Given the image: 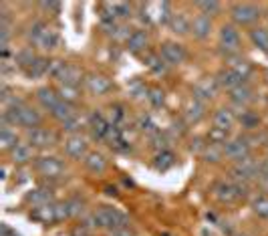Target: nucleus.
Here are the masks:
<instances>
[{
	"mask_svg": "<svg viewBox=\"0 0 268 236\" xmlns=\"http://www.w3.org/2000/svg\"><path fill=\"white\" fill-rule=\"evenodd\" d=\"M89 226H97V228H109V230H119V228H127L129 220L125 214L117 212L115 208H101L97 212H93L87 218Z\"/></svg>",
	"mask_w": 268,
	"mask_h": 236,
	"instance_id": "f257e3e1",
	"label": "nucleus"
},
{
	"mask_svg": "<svg viewBox=\"0 0 268 236\" xmlns=\"http://www.w3.org/2000/svg\"><path fill=\"white\" fill-rule=\"evenodd\" d=\"M222 149H224V156H226V158L236 160V162H240V160H244V158H250V143H248V139H242V137L226 141V143L222 145Z\"/></svg>",
	"mask_w": 268,
	"mask_h": 236,
	"instance_id": "f03ea898",
	"label": "nucleus"
},
{
	"mask_svg": "<svg viewBox=\"0 0 268 236\" xmlns=\"http://www.w3.org/2000/svg\"><path fill=\"white\" fill-rule=\"evenodd\" d=\"M258 16H260L258 6L248 4V2H244V4H236L234 8H232V18H234L238 25H242V27L252 25L254 20H258Z\"/></svg>",
	"mask_w": 268,
	"mask_h": 236,
	"instance_id": "7ed1b4c3",
	"label": "nucleus"
},
{
	"mask_svg": "<svg viewBox=\"0 0 268 236\" xmlns=\"http://www.w3.org/2000/svg\"><path fill=\"white\" fill-rule=\"evenodd\" d=\"M232 174L236 176V180H242V182H248L252 178H256L260 174V164L252 158H244L240 162H236Z\"/></svg>",
	"mask_w": 268,
	"mask_h": 236,
	"instance_id": "20e7f679",
	"label": "nucleus"
},
{
	"mask_svg": "<svg viewBox=\"0 0 268 236\" xmlns=\"http://www.w3.org/2000/svg\"><path fill=\"white\" fill-rule=\"evenodd\" d=\"M162 59L168 65H180V63H184L188 59V53L177 42H166V45H162Z\"/></svg>",
	"mask_w": 268,
	"mask_h": 236,
	"instance_id": "39448f33",
	"label": "nucleus"
},
{
	"mask_svg": "<svg viewBox=\"0 0 268 236\" xmlns=\"http://www.w3.org/2000/svg\"><path fill=\"white\" fill-rule=\"evenodd\" d=\"M36 169L42 174V176H49V178H55V176H59V174H63V162L59 160V158H38L36 160Z\"/></svg>",
	"mask_w": 268,
	"mask_h": 236,
	"instance_id": "423d86ee",
	"label": "nucleus"
},
{
	"mask_svg": "<svg viewBox=\"0 0 268 236\" xmlns=\"http://www.w3.org/2000/svg\"><path fill=\"white\" fill-rule=\"evenodd\" d=\"M31 218L36 222H55L59 220L57 214V204H44V206H36L31 212Z\"/></svg>",
	"mask_w": 268,
	"mask_h": 236,
	"instance_id": "0eeeda50",
	"label": "nucleus"
},
{
	"mask_svg": "<svg viewBox=\"0 0 268 236\" xmlns=\"http://www.w3.org/2000/svg\"><path fill=\"white\" fill-rule=\"evenodd\" d=\"M216 89H218V83L214 79H206V81H202L194 87V99L200 103L208 101V99H212L216 95Z\"/></svg>",
	"mask_w": 268,
	"mask_h": 236,
	"instance_id": "6e6552de",
	"label": "nucleus"
},
{
	"mask_svg": "<svg viewBox=\"0 0 268 236\" xmlns=\"http://www.w3.org/2000/svg\"><path fill=\"white\" fill-rule=\"evenodd\" d=\"M214 196L220 200V202H234L238 200V192H236L234 184H230V182H218L216 186H214Z\"/></svg>",
	"mask_w": 268,
	"mask_h": 236,
	"instance_id": "1a4fd4ad",
	"label": "nucleus"
},
{
	"mask_svg": "<svg viewBox=\"0 0 268 236\" xmlns=\"http://www.w3.org/2000/svg\"><path fill=\"white\" fill-rule=\"evenodd\" d=\"M65 152L71 158H85L87 156V143L81 135H73L65 141Z\"/></svg>",
	"mask_w": 268,
	"mask_h": 236,
	"instance_id": "9d476101",
	"label": "nucleus"
},
{
	"mask_svg": "<svg viewBox=\"0 0 268 236\" xmlns=\"http://www.w3.org/2000/svg\"><path fill=\"white\" fill-rule=\"evenodd\" d=\"M220 42H222V47L226 51H236L238 45H240V34L236 31V27H230V25L222 27V31H220Z\"/></svg>",
	"mask_w": 268,
	"mask_h": 236,
	"instance_id": "9b49d317",
	"label": "nucleus"
},
{
	"mask_svg": "<svg viewBox=\"0 0 268 236\" xmlns=\"http://www.w3.org/2000/svg\"><path fill=\"white\" fill-rule=\"evenodd\" d=\"M29 141L36 145V147H47V145H53L55 141V135L51 134L49 130H42V127H34L29 132Z\"/></svg>",
	"mask_w": 268,
	"mask_h": 236,
	"instance_id": "f8f14e48",
	"label": "nucleus"
},
{
	"mask_svg": "<svg viewBox=\"0 0 268 236\" xmlns=\"http://www.w3.org/2000/svg\"><path fill=\"white\" fill-rule=\"evenodd\" d=\"M218 85H222V87H226V89H236V87H240V85H244V79L236 73L234 69H226V71H222L220 75H218Z\"/></svg>",
	"mask_w": 268,
	"mask_h": 236,
	"instance_id": "ddd939ff",
	"label": "nucleus"
},
{
	"mask_svg": "<svg viewBox=\"0 0 268 236\" xmlns=\"http://www.w3.org/2000/svg\"><path fill=\"white\" fill-rule=\"evenodd\" d=\"M85 83H87V89H89L91 93H95V95H103V93H107V91L111 89L109 79H105V77H101V75H91Z\"/></svg>",
	"mask_w": 268,
	"mask_h": 236,
	"instance_id": "4468645a",
	"label": "nucleus"
},
{
	"mask_svg": "<svg viewBox=\"0 0 268 236\" xmlns=\"http://www.w3.org/2000/svg\"><path fill=\"white\" fill-rule=\"evenodd\" d=\"M85 168L89 169V171H93V174H101V171H105V168H107V160L101 154H97V152H91V154L85 156Z\"/></svg>",
	"mask_w": 268,
	"mask_h": 236,
	"instance_id": "2eb2a0df",
	"label": "nucleus"
},
{
	"mask_svg": "<svg viewBox=\"0 0 268 236\" xmlns=\"http://www.w3.org/2000/svg\"><path fill=\"white\" fill-rule=\"evenodd\" d=\"M232 123H234V113H232L230 109H218V111L214 113V125H216L218 130L228 132V130L232 127Z\"/></svg>",
	"mask_w": 268,
	"mask_h": 236,
	"instance_id": "dca6fc26",
	"label": "nucleus"
},
{
	"mask_svg": "<svg viewBox=\"0 0 268 236\" xmlns=\"http://www.w3.org/2000/svg\"><path fill=\"white\" fill-rule=\"evenodd\" d=\"M210 31H212V20H210V16L200 14V16L194 18V23H192V33L196 34L198 38H206V36L210 34Z\"/></svg>",
	"mask_w": 268,
	"mask_h": 236,
	"instance_id": "f3484780",
	"label": "nucleus"
},
{
	"mask_svg": "<svg viewBox=\"0 0 268 236\" xmlns=\"http://www.w3.org/2000/svg\"><path fill=\"white\" fill-rule=\"evenodd\" d=\"M12 160L14 164H27L33 160V145L31 143H18L12 149Z\"/></svg>",
	"mask_w": 268,
	"mask_h": 236,
	"instance_id": "a211bd4d",
	"label": "nucleus"
},
{
	"mask_svg": "<svg viewBox=\"0 0 268 236\" xmlns=\"http://www.w3.org/2000/svg\"><path fill=\"white\" fill-rule=\"evenodd\" d=\"M127 47L131 53H139L147 47V33L145 31H135L131 33V36L127 38Z\"/></svg>",
	"mask_w": 268,
	"mask_h": 236,
	"instance_id": "6ab92c4d",
	"label": "nucleus"
},
{
	"mask_svg": "<svg viewBox=\"0 0 268 236\" xmlns=\"http://www.w3.org/2000/svg\"><path fill=\"white\" fill-rule=\"evenodd\" d=\"M38 101L42 103V107H44V109L53 111V109L61 103V97H59L53 89H40V91H38Z\"/></svg>",
	"mask_w": 268,
	"mask_h": 236,
	"instance_id": "aec40b11",
	"label": "nucleus"
},
{
	"mask_svg": "<svg viewBox=\"0 0 268 236\" xmlns=\"http://www.w3.org/2000/svg\"><path fill=\"white\" fill-rule=\"evenodd\" d=\"M91 130H93V135L101 139V137H105V135L109 134L111 125L103 119V115H99V113H93V115H91Z\"/></svg>",
	"mask_w": 268,
	"mask_h": 236,
	"instance_id": "412c9836",
	"label": "nucleus"
},
{
	"mask_svg": "<svg viewBox=\"0 0 268 236\" xmlns=\"http://www.w3.org/2000/svg\"><path fill=\"white\" fill-rule=\"evenodd\" d=\"M34 45H38V47L44 49V51H51V49H55V47L59 45V36H57L55 31H51V29L47 27V31L38 36V40H36Z\"/></svg>",
	"mask_w": 268,
	"mask_h": 236,
	"instance_id": "4be33fe9",
	"label": "nucleus"
},
{
	"mask_svg": "<svg viewBox=\"0 0 268 236\" xmlns=\"http://www.w3.org/2000/svg\"><path fill=\"white\" fill-rule=\"evenodd\" d=\"M27 202L33 204L34 208H36V206H44V204H51V192H49V190H44V188L33 190L31 194H27Z\"/></svg>",
	"mask_w": 268,
	"mask_h": 236,
	"instance_id": "5701e85b",
	"label": "nucleus"
},
{
	"mask_svg": "<svg viewBox=\"0 0 268 236\" xmlns=\"http://www.w3.org/2000/svg\"><path fill=\"white\" fill-rule=\"evenodd\" d=\"M230 99L236 105H244V103H248L252 99V89L248 85H240V87H236V89L230 91Z\"/></svg>",
	"mask_w": 268,
	"mask_h": 236,
	"instance_id": "b1692460",
	"label": "nucleus"
},
{
	"mask_svg": "<svg viewBox=\"0 0 268 236\" xmlns=\"http://www.w3.org/2000/svg\"><path fill=\"white\" fill-rule=\"evenodd\" d=\"M51 115L55 117V119H59V121H67V119H71V117H75V111H73V105L67 101H61L53 111H51Z\"/></svg>",
	"mask_w": 268,
	"mask_h": 236,
	"instance_id": "393cba45",
	"label": "nucleus"
},
{
	"mask_svg": "<svg viewBox=\"0 0 268 236\" xmlns=\"http://www.w3.org/2000/svg\"><path fill=\"white\" fill-rule=\"evenodd\" d=\"M0 143H2L4 149H10V152H12L20 141H18L16 134H14L10 127H2V130H0Z\"/></svg>",
	"mask_w": 268,
	"mask_h": 236,
	"instance_id": "a878e982",
	"label": "nucleus"
},
{
	"mask_svg": "<svg viewBox=\"0 0 268 236\" xmlns=\"http://www.w3.org/2000/svg\"><path fill=\"white\" fill-rule=\"evenodd\" d=\"M169 25H171V31H173V33L186 34L188 31H192V23H188V18H186L184 14H173L171 20H169Z\"/></svg>",
	"mask_w": 268,
	"mask_h": 236,
	"instance_id": "bb28decb",
	"label": "nucleus"
},
{
	"mask_svg": "<svg viewBox=\"0 0 268 236\" xmlns=\"http://www.w3.org/2000/svg\"><path fill=\"white\" fill-rule=\"evenodd\" d=\"M79 81H81V71L77 67H73V65H67L65 71H63V75H61V83H63V85H73V87H77Z\"/></svg>",
	"mask_w": 268,
	"mask_h": 236,
	"instance_id": "cd10ccee",
	"label": "nucleus"
},
{
	"mask_svg": "<svg viewBox=\"0 0 268 236\" xmlns=\"http://www.w3.org/2000/svg\"><path fill=\"white\" fill-rule=\"evenodd\" d=\"M202 117H204V103L194 99V103H190L188 109H186V119L190 123H198Z\"/></svg>",
	"mask_w": 268,
	"mask_h": 236,
	"instance_id": "c85d7f7f",
	"label": "nucleus"
},
{
	"mask_svg": "<svg viewBox=\"0 0 268 236\" xmlns=\"http://www.w3.org/2000/svg\"><path fill=\"white\" fill-rule=\"evenodd\" d=\"M49 67H51V63H49L47 59H40V57H36L33 65L27 69V73H29V77H40V75L49 73Z\"/></svg>",
	"mask_w": 268,
	"mask_h": 236,
	"instance_id": "c756f323",
	"label": "nucleus"
},
{
	"mask_svg": "<svg viewBox=\"0 0 268 236\" xmlns=\"http://www.w3.org/2000/svg\"><path fill=\"white\" fill-rule=\"evenodd\" d=\"M250 38H252V42H254L258 49H262V51H266L268 53V31L266 29H254V31L250 33Z\"/></svg>",
	"mask_w": 268,
	"mask_h": 236,
	"instance_id": "7c9ffc66",
	"label": "nucleus"
},
{
	"mask_svg": "<svg viewBox=\"0 0 268 236\" xmlns=\"http://www.w3.org/2000/svg\"><path fill=\"white\" fill-rule=\"evenodd\" d=\"M173 164H175V156H173L171 152H168V149H166V152H160L158 158H155V168L162 169V171L171 168Z\"/></svg>",
	"mask_w": 268,
	"mask_h": 236,
	"instance_id": "2f4dec72",
	"label": "nucleus"
},
{
	"mask_svg": "<svg viewBox=\"0 0 268 236\" xmlns=\"http://www.w3.org/2000/svg\"><path fill=\"white\" fill-rule=\"evenodd\" d=\"M147 67L151 69L155 75H164L168 71V63L162 59V57H155V55H147Z\"/></svg>",
	"mask_w": 268,
	"mask_h": 236,
	"instance_id": "473e14b6",
	"label": "nucleus"
},
{
	"mask_svg": "<svg viewBox=\"0 0 268 236\" xmlns=\"http://www.w3.org/2000/svg\"><path fill=\"white\" fill-rule=\"evenodd\" d=\"M240 123H242V127H246V130H254V127H258L260 119H258V115H256L254 111H242Z\"/></svg>",
	"mask_w": 268,
	"mask_h": 236,
	"instance_id": "72a5a7b5",
	"label": "nucleus"
},
{
	"mask_svg": "<svg viewBox=\"0 0 268 236\" xmlns=\"http://www.w3.org/2000/svg\"><path fill=\"white\" fill-rule=\"evenodd\" d=\"M34 59H36V57H34L33 49H23V51L16 55V63L25 69L31 67V65L34 63Z\"/></svg>",
	"mask_w": 268,
	"mask_h": 236,
	"instance_id": "f704fd0d",
	"label": "nucleus"
},
{
	"mask_svg": "<svg viewBox=\"0 0 268 236\" xmlns=\"http://www.w3.org/2000/svg\"><path fill=\"white\" fill-rule=\"evenodd\" d=\"M59 97H61V101L73 103L77 97H79L77 87H73V85H61V89H59Z\"/></svg>",
	"mask_w": 268,
	"mask_h": 236,
	"instance_id": "c9c22d12",
	"label": "nucleus"
},
{
	"mask_svg": "<svg viewBox=\"0 0 268 236\" xmlns=\"http://www.w3.org/2000/svg\"><path fill=\"white\" fill-rule=\"evenodd\" d=\"M198 8L202 10V14H204V16H208V14H216V12L220 10V2H216V0L198 2Z\"/></svg>",
	"mask_w": 268,
	"mask_h": 236,
	"instance_id": "e433bc0d",
	"label": "nucleus"
},
{
	"mask_svg": "<svg viewBox=\"0 0 268 236\" xmlns=\"http://www.w3.org/2000/svg\"><path fill=\"white\" fill-rule=\"evenodd\" d=\"M252 208H254L256 214H260V216H268V198H264V196L256 198V200L252 202Z\"/></svg>",
	"mask_w": 268,
	"mask_h": 236,
	"instance_id": "4c0bfd02",
	"label": "nucleus"
},
{
	"mask_svg": "<svg viewBox=\"0 0 268 236\" xmlns=\"http://www.w3.org/2000/svg\"><path fill=\"white\" fill-rule=\"evenodd\" d=\"M220 156H224V149H222V147H216V143H210V147L206 149V158H208V162H218Z\"/></svg>",
	"mask_w": 268,
	"mask_h": 236,
	"instance_id": "58836bf2",
	"label": "nucleus"
},
{
	"mask_svg": "<svg viewBox=\"0 0 268 236\" xmlns=\"http://www.w3.org/2000/svg\"><path fill=\"white\" fill-rule=\"evenodd\" d=\"M65 67H67V63H63V61H53L51 67H49V75L55 77V79H61V75H63Z\"/></svg>",
	"mask_w": 268,
	"mask_h": 236,
	"instance_id": "ea45409f",
	"label": "nucleus"
},
{
	"mask_svg": "<svg viewBox=\"0 0 268 236\" xmlns=\"http://www.w3.org/2000/svg\"><path fill=\"white\" fill-rule=\"evenodd\" d=\"M226 134L228 132H224V130H218V127H214L212 132H210V143H226Z\"/></svg>",
	"mask_w": 268,
	"mask_h": 236,
	"instance_id": "a19ab883",
	"label": "nucleus"
},
{
	"mask_svg": "<svg viewBox=\"0 0 268 236\" xmlns=\"http://www.w3.org/2000/svg\"><path fill=\"white\" fill-rule=\"evenodd\" d=\"M139 127H141L143 132L155 134V123H153V119H151L149 115H141V119H139Z\"/></svg>",
	"mask_w": 268,
	"mask_h": 236,
	"instance_id": "79ce46f5",
	"label": "nucleus"
},
{
	"mask_svg": "<svg viewBox=\"0 0 268 236\" xmlns=\"http://www.w3.org/2000/svg\"><path fill=\"white\" fill-rule=\"evenodd\" d=\"M232 69H234V71L238 73V75H240V77H242V79H246V77L252 73V67H250L246 61H238V63H236Z\"/></svg>",
	"mask_w": 268,
	"mask_h": 236,
	"instance_id": "37998d69",
	"label": "nucleus"
},
{
	"mask_svg": "<svg viewBox=\"0 0 268 236\" xmlns=\"http://www.w3.org/2000/svg\"><path fill=\"white\" fill-rule=\"evenodd\" d=\"M69 214L71 216H77V214H81L83 212V202L79 200V198H73V200H69Z\"/></svg>",
	"mask_w": 268,
	"mask_h": 236,
	"instance_id": "c03bdc74",
	"label": "nucleus"
},
{
	"mask_svg": "<svg viewBox=\"0 0 268 236\" xmlns=\"http://www.w3.org/2000/svg\"><path fill=\"white\" fill-rule=\"evenodd\" d=\"M149 101L153 103L155 107H160L162 103H164V91H160V89H149Z\"/></svg>",
	"mask_w": 268,
	"mask_h": 236,
	"instance_id": "a18cd8bd",
	"label": "nucleus"
},
{
	"mask_svg": "<svg viewBox=\"0 0 268 236\" xmlns=\"http://www.w3.org/2000/svg\"><path fill=\"white\" fill-rule=\"evenodd\" d=\"M47 31V25L44 23H34L33 27H31V38H33V42L38 40V36Z\"/></svg>",
	"mask_w": 268,
	"mask_h": 236,
	"instance_id": "49530a36",
	"label": "nucleus"
},
{
	"mask_svg": "<svg viewBox=\"0 0 268 236\" xmlns=\"http://www.w3.org/2000/svg\"><path fill=\"white\" fill-rule=\"evenodd\" d=\"M115 14L125 18V16H129V14H131V6H129L127 2H117V4H115Z\"/></svg>",
	"mask_w": 268,
	"mask_h": 236,
	"instance_id": "de8ad7c7",
	"label": "nucleus"
},
{
	"mask_svg": "<svg viewBox=\"0 0 268 236\" xmlns=\"http://www.w3.org/2000/svg\"><path fill=\"white\" fill-rule=\"evenodd\" d=\"M79 125H81V123H79V119H77V117H71V119H67V121L63 123V127H65L67 132H77V130H79Z\"/></svg>",
	"mask_w": 268,
	"mask_h": 236,
	"instance_id": "09e8293b",
	"label": "nucleus"
},
{
	"mask_svg": "<svg viewBox=\"0 0 268 236\" xmlns=\"http://www.w3.org/2000/svg\"><path fill=\"white\" fill-rule=\"evenodd\" d=\"M111 117H113V125H115L117 121L123 119V111H121L119 107H115V109H111Z\"/></svg>",
	"mask_w": 268,
	"mask_h": 236,
	"instance_id": "8fccbe9b",
	"label": "nucleus"
},
{
	"mask_svg": "<svg viewBox=\"0 0 268 236\" xmlns=\"http://www.w3.org/2000/svg\"><path fill=\"white\" fill-rule=\"evenodd\" d=\"M111 236H131L129 228H119V230H111Z\"/></svg>",
	"mask_w": 268,
	"mask_h": 236,
	"instance_id": "3c124183",
	"label": "nucleus"
},
{
	"mask_svg": "<svg viewBox=\"0 0 268 236\" xmlns=\"http://www.w3.org/2000/svg\"><path fill=\"white\" fill-rule=\"evenodd\" d=\"M89 232H87V228L85 226H77L75 230H73V236H87Z\"/></svg>",
	"mask_w": 268,
	"mask_h": 236,
	"instance_id": "603ef678",
	"label": "nucleus"
},
{
	"mask_svg": "<svg viewBox=\"0 0 268 236\" xmlns=\"http://www.w3.org/2000/svg\"><path fill=\"white\" fill-rule=\"evenodd\" d=\"M260 176L268 180V160H264V162L260 164Z\"/></svg>",
	"mask_w": 268,
	"mask_h": 236,
	"instance_id": "864d4df0",
	"label": "nucleus"
},
{
	"mask_svg": "<svg viewBox=\"0 0 268 236\" xmlns=\"http://www.w3.org/2000/svg\"><path fill=\"white\" fill-rule=\"evenodd\" d=\"M2 236H16V234H14V232H10V228H8V226H4V228H2Z\"/></svg>",
	"mask_w": 268,
	"mask_h": 236,
	"instance_id": "5fc2aeb1",
	"label": "nucleus"
}]
</instances>
